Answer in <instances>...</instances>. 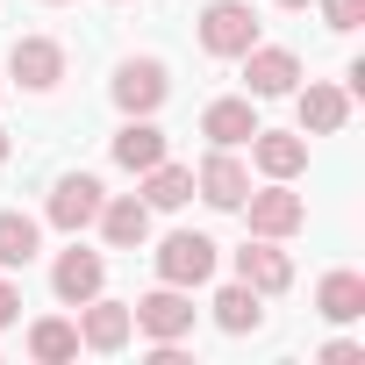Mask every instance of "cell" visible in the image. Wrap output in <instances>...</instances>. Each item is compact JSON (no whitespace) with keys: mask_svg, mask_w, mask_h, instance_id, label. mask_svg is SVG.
Segmentation results:
<instances>
[{"mask_svg":"<svg viewBox=\"0 0 365 365\" xmlns=\"http://www.w3.org/2000/svg\"><path fill=\"white\" fill-rule=\"evenodd\" d=\"M237 279L258 287V294H287V287H294V258H287L272 237H251V244L237 251Z\"/></svg>","mask_w":365,"mask_h":365,"instance_id":"obj_8","label":"cell"},{"mask_svg":"<svg viewBox=\"0 0 365 365\" xmlns=\"http://www.w3.org/2000/svg\"><path fill=\"white\" fill-rule=\"evenodd\" d=\"M79 308H86V315H79V344H86V351H122V344L136 336L129 301H101V294H93V301H79Z\"/></svg>","mask_w":365,"mask_h":365,"instance_id":"obj_9","label":"cell"},{"mask_svg":"<svg viewBox=\"0 0 365 365\" xmlns=\"http://www.w3.org/2000/svg\"><path fill=\"white\" fill-rule=\"evenodd\" d=\"M165 93H172V79H165L158 58H129V65L115 72V108H122V115H150Z\"/></svg>","mask_w":365,"mask_h":365,"instance_id":"obj_7","label":"cell"},{"mask_svg":"<svg viewBox=\"0 0 365 365\" xmlns=\"http://www.w3.org/2000/svg\"><path fill=\"white\" fill-rule=\"evenodd\" d=\"M194 194H201L208 208H244V194H251V172L237 165V150H215V158L194 172Z\"/></svg>","mask_w":365,"mask_h":365,"instance_id":"obj_10","label":"cell"},{"mask_svg":"<svg viewBox=\"0 0 365 365\" xmlns=\"http://www.w3.org/2000/svg\"><path fill=\"white\" fill-rule=\"evenodd\" d=\"M279 8H308V0H279Z\"/></svg>","mask_w":365,"mask_h":365,"instance_id":"obj_27","label":"cell"},{"mask_svg":"<svg viewBox=\"0 0 365 365\" xmlns=\"http://www.w3.org/2000/svg\"><path fill=\"white\" fill-rule=\"evenodd\" d=\"M8 72H15V86H29V93H51V86L65 79V51H58L51 36H22V43L8 51Z\"/></svg>","mask_w":365,"mask_h":365,"instance_id":"obj_6","label":"cell"},{"mask_svg":"<svg viewBox=\"0 0 365 365\" xmlns=\"http://www.w3.org/2000/svg\"><path fill=\"white\" fill-rule=\"evenodd\" d=\"M258 43V15L244 8V0H208V15H201V51L208 58H244Z\"/></svg>","mask_w":365,"mask_h":365,"instance_id":"obj_3","label":"cell"},{"mask_svg":"<svg viewBox=\"0 0 365 365\" xmlns=\"http://www.w3.org/2000/svg\"><path fill=\"white\" fill-rule=\"evenodd\" d=\"M158 158H165V129H158L150 115H129L122 136H115V165H122V172H150Z\"/></svg>","mask_w":365,"mask_h":365,"instance_id":"obj_15","label":"cell"},{"mask_svg":"<svg viewBox=\"0 0 365 365\" xmlns=\"http://www.w3.org/2000/svg\"><path fill=\"white\" fill-rule=\"evenodd\" d=\"M101 279H108V265H101L93 251H79V244L51 265V287H58V301H72V308H79V301H93V294H101Z\"/></svg>","mask_w":365,"mask_h":365,"instance_id":"obj_13","label":"cell"},{"mask_svg":"<svg viewBox=\"0 0 365 365\" xmlns=\"http://www.w3.org/2000/svg\"><path fill=\"white\" fill-rule=\"evenodd\" d=\"M344 122H351V93H344V86H322V79H315V86L301 93V129H308V136H336Z\"/></svg>","mask_w":365,"mask_h":365,"instance_id":"obj_17","label":"cell"},{"mask_svg":"<svg viewBox=\"0 0 365 365\" xmlns=\"http://www.w3.org/2000/svg\"><path fill=\"white\" fill-rule=\"evenodd\" d=\"M315 308H322L329 322H358V315H365V279H358V272H329V279L315 287Z\"/></svg>","mask_w":365,"mask_h":365,"instance_id":"obj_19","label":"cell"},{"mask_svg":"<svg viewBox=\"0 0 365 365\" xmlns=\"http://www.w3.org/2000/svg\"><path fill=\"white\" fill-rule=\"evenodd\" d=\"M158 279H165V287H201V279H215V237L172 230V237L158 244Z\"/></svg>","mask_w":365,"mask_h":365,"instance_id":"obj_1","label":"cell"},{"mask_svg":"<svg viewBox=\"0 0 365 365\" xmlns=\"http://www.w3.org/2000/svg\"><path fill=\"white\" fill-rule=\"evenodd\" d=\"M315 8H322L329 29H358V22H365V0H315Z\"/></svg>","mask_w":365,"mask_h":365,"instance_id":"obj_23","label":"cell"},{"mask_svg":"<svg viewBox=\"0 0 365 365\" xmlns=\"http://www.w3.org/2000/svg\"><path fill=\"white\" fill-rule=\"evenodd\" d=\"M251 165H258L265 179H294V172L308 165V136H294V129H258V136H251Z\"/></svg>","mask_w":365,"mask_h":365,"instance_id":"obj_12","label":"cell"},{"mask_svg":"<svg viewBox=\"0 0 365 365\" xmlns=\"http://www.w3.org/2000/svg\"><path fill=\"white\" fill-rule=\"evenodd\" d=\"M101 201H108V194H101V179H93V172H72V179H58V194H51V222L79 237V230L101 215Z\"/></svg>","mask_w":365,"mask_h":365,"instance_id":"obj_11","label":"cell"},{"mask_svg":"<svg viewBox=\"0 0 365 365\" xmlns=\"http://www.w3.org/2000/svg\"><path fill=\"white\" fill-rule=\"evenodd\" d=\"M29 358H43V365H65V358H79V322H65V315H43V322H29Z\"/></svg>","mask_w":365,"mask_h":365,"instance_id":"obj_20","label":"cell"},{"mask_svg":"<svg viewBox=\"0 0 365 365\" xmlns=\"http://www.w3.org/2000/svg\"><path fill=\"white\" fill-rule=\"evenodd\" d=\"M258 301H265V294L237 279V287H222V294H215V322H222L230 336H244V329H258V322H265V308H258Z\"/></svg>","mask_w":365,"mask_h":365,"instance_id":"obj_22","label":"cell"},{"mask_svg":"<svg viewBox=\"0 0 365 365\" xmlns=\"http://www.w3.org/2000/svg\"><path fill=\"white\" fill-rule=\"evenodd\" d=\"M0 165H8V129H0Z\"/></svg>","mask_w":365,"mask_h":365,"instance_id":"obj_26","label":"cell"},{"mask_svg":"<svg viewBox=\"0 0 365 365\" xmlns=\"http://www.w3.org/2000/svg\"><path fill=\"white\" fill-rule=\"evenodd\" d=\"M36 244H43V230H36L22 208H0V272L29 265V258H36Z\"/></svg>","mask_w":365,"mask_h":365,"instance_id":"obj_21","label":"cell"},{"mask_svg":"<svg viewBox=\"0 0 365 365\" xmlns=\"http://www.w3.org/2000/svg\"><path fill=\"white\" fill-rule=\"evenodd\" d=\"M93 222H101V237H108L115 251H136V244L150 237V208H143L136 194H122V201H101V215H93Z\"/></svg>","mask_w":365,"mask_h":365,"instance_id":"obj_16","label":"cell"},{"mask_svg":"<svg viewBox=\"0 0 365 365\" xmlns=\"http://www.w3.org/2000/svg\"><path fill=\"white\" fill-rule=\"evenodd\" d=\"M129 322L143 329V336H158V344H179L194 329V287H158V294H143L136 308H129Z\"/></svg>","mask_w":365,"mask_h":365,"instance_id":"obj_2","label":"cell"},{"mask_svg":"<svg viewBox=\"0 0 365 365\" xmlns=\"http://www.w3.org/2000/svg\"><path fill=\"white\" fill-rule=\"evenodd\" d=\"M43 8H65V0H43Z\"/></svg>","mask_w":365,"mask_h":365,"instance_id":"obj_28","label":"cell"},{"mask_svg":"<svg viewBox=\"0 0 365 365\" xmlns=\"http://www.w3.org/2000/svg\"><path fill=\"white\" fill-rule=\"evenodd\" d=\"M244 208H251V237H272V244H287L308 222V201L287 194V179H272L265 194H244Z\"/></svg>","mask_w":365,"mask_h":365,"instance_id":"obj_4","label":"cell"},{"mask_svg":"<svg viewBox=\"0 0 365 365\" xmlns=\"http://www.w3.org/2000/svg\"><path fill=\"white\" fill-rule=\"evenodd\" d=\"M294 79H301V58H294V51H279V43H251V51H244V86H251L258 101L294 93Z\"/></svg>","mask_w":365,"mask_h":365,"instance_id":"obj_5","label":"cell"},{"mask_svg":"<svg viewBox=\"0 0 365 365\" xmlns=\"http://www.w3.org/2000/svg\"><path fill=\"white\" fill-rule=\"evenodd\" d=\"M201 136H208L215 150H237V143H251V136H258V115H251V101H208V115H201Z\"/></svg>","mask_w":365,"mask_h":365,"instance_id":"obj_14","label":"cell"},{"mask_svg":"<svg viewBox=\"0 0 365 365\" xmlns=\"http://www.w3.org/2000/svg\"><path fill=\"white\" fill-rule=\"evenodd\" d=\"M358 358H365V351H358L351 336H336V344H322V365H358Z\"/></svg>","mask_w":365,"mask_h":365,"instance_id":"obj_24","label":"cell"},{"mask_svg":"<svg viewBox=\"0 0 365 365\" xmlns=\"http://www.w3.org/2000/svg\"><path fill=\"white\" fill-rule=\"evenodd\" d=\"M15 315H22V294H15V287H8V279H0V329H8V322H15Z\"/></svg>","mask_w":365,"mask_h":365,"instance_id":"obj_25","label":"cell"},{"mask_svg":"<svg viewBox=\"0 0 365 365\" xmlns=\"http://www.w3.org/2000/svg\"><path fill=\"white\" fill-rule=\"evenodd\" d=\"M187 201H194V172L172 165V158H158L143 172V208H187Z\"/></svg>","mask_w":365,"mask_h":365,"instance_id":"obj_18","label":"cell"}]
</instances>
